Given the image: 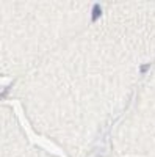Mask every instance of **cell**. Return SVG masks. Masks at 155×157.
<instances>
[{"instance_id":"1","label":"cell","mask_w":155,"mask_h":157,"mask_svg":"<svg viewBox=\"0 0 155 157\" xmlns=\"http://www.w3.org/2000/svg\"><path fill=\"white\" fill-rule=\"evenodd\" d=\"M102 17V6L99 3H94L93 6V14H91V22H96Z\"/></svg>"},{"instance_id":"2","label":"cell","mask_w":155,"mask_h":157,"mask_svg":"<svg viewBox=\"0 0 155 157\" xmlns=\"http://www.w3.org/2000/svg\"><path fill=\"white\" fill-rule=\"evenodd\" d=\"M149 68H150V64H143V66L139 68V71L144 74V72H147V71H149Z\"/></svg>"}]
</instances>
